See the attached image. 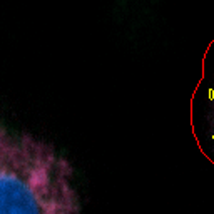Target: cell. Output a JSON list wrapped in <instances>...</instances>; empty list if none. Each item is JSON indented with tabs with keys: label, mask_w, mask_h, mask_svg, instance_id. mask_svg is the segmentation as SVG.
<instances>
[{
	"label": "cell",
	"mask_w": 214,
	"mask_h": 214,
	"mask_svg": "<svg viewBox=\"0 0 214 214\" xmlns=\"http://www.w3.org/2000/svg\"><path fill=\"white\" fill-rule=\"evenodd\" d=\"M74 167L34 134L0 127V214H82Z\"/></svg>",
	"instance_id": "cell-1"
}]
</instances>
